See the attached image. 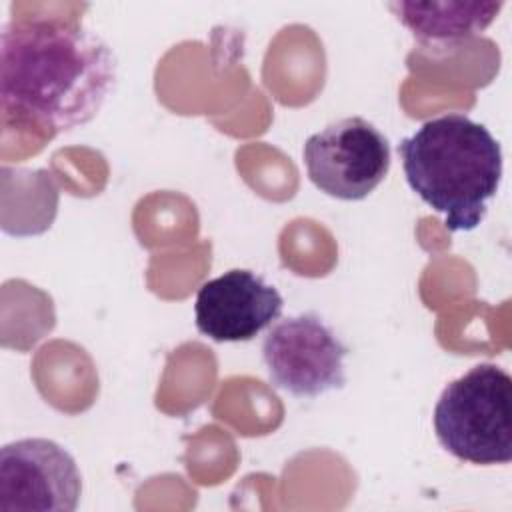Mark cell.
Returning <instances> with one entry per match:
<instances>
[{
  "instance_id": "1",
  "label": "cell",
  "mask_w": 512,
  "mask_h": 512,
  "mask_svg": "<svg viewBox=\"0 0 512 512\" xmlns=\"http://www.w3.org/2000/svg\"><path fill=\"white\" fill-rule=\"evenodd\" d=\"M114 50L78 20H10L0 34L4 122L52 138L88 124L114 90Z\"/></svg>"
},
{
  "instance_id": "2",
  "label": "cell",
  "mask_w": 512,
  "mask_h": 512,
  "mask_svg": "<svg viewBox=\"0 0 512 512\" xmlns=\"http://www.w3.org/2000/svg\"><path fill=\"white\" fill-rule=\"evenodd\" d=\"M408 186L450 232H470L486 216L502 180V148L492 132L464 114L424 122L398 144Z\"/></svg>"
},
{
  "instance_id": "3",
  "label": "cell",
  "mask_w": 512,
  "mask_h": 512,
  "mask_svg": "<svg viewBox=\"0 0 512 512\" xmlns=\"http://www.w3.org/2000/svg\"><path fill=\"white\" fill-rule=\"evenodd\" d=\"M444 450L472 464L512 460V378L496 364H478L452 380L434 408Z\"/></svg>"
},
{
  "instance_id": "4",
  "label": "cell",
  "mask_w": 512,
  "mask_h": 512,
  "mask_svg": "<svg viewBox=\"0 0 512 512\" xmlns=\"http://www.w3.org/2000/svg\"><path fill=\"white\" fill-rule=\"evenodd\" d=\"M348 346L314 312L276 320L262 342V360L274 388L316 398L346 384Z\"/></svg>"
},
{
  "instance_id": "5",
  "label": "cell",
  "mask_w": 512,
  "mask_h": 512,
  "mask_svg": "<svg viewBox=\"0 0 512 512\" xmlns=\"http://www.w3.org/2000/svg\"><path fill=\"white\" fill-rule=\"evenodd\" d=\"M302 158L310 182L346 202L372 194L392 162L388 138L362 116L336 120L308 136Z\"/></svg>"
},
{
  "instance_id": "6",
  "label": "cell",
  "mask_w": 512,
  "mask_h": 512,
  "mask_svg": "<svg viewBox=\"0 0 512 512\" xmlns=\"http://www.w3.org/2000/svg\"><path fill=\"white\" fill-rule=\"evenodd\" d=\"M82 494L74 456L54 440L22 438L0 450V512H72Z\"/></svg>"
},
{
  "instance_id": "7",
  "label": "cell",
  "mask_w": 512,
  "mask_h": 512,
  "mask_svg": "<svg viewBox=\"0 0 512 512\" xmlns=\"http://www.w3.org/2000/svg\"><path fill=\"white\" fill-rule=\"evenodd\" d=\"M284 308L280 292L260 274L232 268L198 288L194 318L214 342H248L272 326Z\"/></svg>"
},
{
  "instance_id": "8",
  "label": "cell",
  "mask_w": 512,
  "mask_h": 512,
  "mask_svg": "<svg viewBox=\"0 0 512 512\" xmlns=\"http://www.w3.org/2000/svg\"><path fill=\"white\" fill-rule=\"evenodd\" d=\"M504 2H392L394 16L422 42H460L484 32Z\"/></svg>"
}]
</instances>
